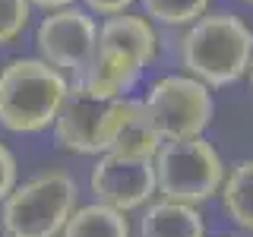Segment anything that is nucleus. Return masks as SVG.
Returning <instances> with one entry per match:
<instances>
[{"mask_svg": "<svg viewBox=\"0 0 253 237\" xmlns=\"http://www.w3.org/2000/svg\"><path fill=\"white\" fill-rule=\"evenodd\" d=\"M98 47H111V51L126 54L136 67L146 70L158 54V35L152 29V19L133 13H117L108 16L98 26Z\"/></svg>", "mask_w": 253, "mask_h": 237, "instance_id": "obj_9", "label": "nucleus"}, {"mask_svg": "<svg viewBox=\"0 0 253 237\" xmlns=\"http://www.w3.org/2000/svg\"><path fill=\"white\" fill-rule=\"evenodd\" d=\"M142 6L162 26H190L209 10V0H142Z\"/></svg>", "mask_w": 253, "mask_h": 237, "instance_id": "obj_15", "label": "nucleus"}, {"mask_svg": "<svg viewBox=\"0 0 253 237\" xmlns=\"http://www.w3.org/2000/svg\"><path fill=\"white\" fill-rule=\"evenodd\" d=\"M136 111L139 101H130L126 95L124 98H95L79 82H73L51 123L54 139H57L60 149L79 155L108 152Z\"/></svg>", "mask_w": 253, "mask_h": 237, "instance_id": "obj_4", "label": "nucleus"}, {"mask_svg": "<svg viewBox=\"0 0 253 237\" xmlns=\"http://www.w3.org/2000/svg\"><path fill=\"white\" fill-rule=\"evenodd\" d=\"M95 44H98V22L92 19L89 10H79L73 3L47 10V16L35 29L38 57L60 73L79 76L89 67Z\"/></svg>", "mask_w": 253, "mask_h": 237, "instance_id": "obj_7", "label": "nucleus"}, {"mask_svg": "<svg viewBox=\"0 0 253 237\" xmlns=\"http://www.w3.org/2000/svg\"><path fill=\"white\" fill-rule=\"evenodd\" d=\"M247 73H250V85H253V57H250V67H247Z\"/></svg>", "mask_w": 253, "mask_h": 237, "instance_id": "obj_20", "label": "nucleus"}, {"mask_svg": "<svg viewBox=\"0 0 253 237\" xmlns=\"http://www.w3.org/2000/svg\"><path fill=\"white\" fill-rule=\"evenodd\" d=\"M29 3L47 13V10H60V6H70V3H73V0H29Z\"/></svg>", "mask_w": 253, "mask_h": 237, "instance_id": "obj_19", "label": "nucleus"}, {"mask_svg": "<svg viewBox=\"0 0 253 237\" xmlns=\"http://www.w3.org/2000/svg\"><path fill=\"white\" fill-rule=\"evenodd\" d=\"M225 209L234 225L253 231V161H241L225 180Z\"/></svg>", "mask_w": 253, "mask_h": 237, "instance_id": "obj_13", "label": "nucleus"}, {"mask_svg": "<svg viewBox=\"0 0 253 237\" xmlns=\"http://www.w3.org/2000/svg\"><path fill=\"white\" fill-rule=\"evenodd\" d=\"M139 73H142V67H136L126 54L95 44V54H92L89 67H85L73 82H79L85 92H92L95 98H124V92L133 89V82L139 79Z\"/></svg>", "mask_w": 253, "mask_h": 237, "instance_id": "obj_10", "label": "nucleus"}, {"mask_svg": "<svg viewBox=\"0 0 253 237\" xmlns=\"http://www.w3.org/2000/svg\"><path fill=\"white\" fill-rule=\"evenodd\" d=\"M60 234L63 237H130V225H126L121 209L95 202V205L73 209V215L67 218Z\"/></svg>", "mask_w": 253, "mask_h": 237, "instance_id": "obj_12", "label": "nucleus"}, {"mask_svg": "<svg viewBox=\"0 0 253 237\" xmlns=\"http://www.w3.org/2000/svg\"><path fill=\"white\" fill-rule=\"evenodd\" d=\"M139 234L142 237H203V218L190 202H155L149 205V212L139 221Z\"/></svg>", "mask_w": 253, "mask_h": 237, "instance_id": "obj_11", "label": "nucleus"}, {"mask_svg": "<svg viewBox=\"0 0 253 237\" xmlns=\"http://www.w3.org/2000/svg\"><path fill=\"white\" fill-rule=\"evenodd\" d=\"M139 108L162 142L203 136L212 120V95L196 76H162L152 82Z\"/></svg>", "mask_w": 253, "mask_h": 237, "instance_id": "obj_6", "label": "nucleus"}, {"mask_svg": "<svg viewBox=\"0 0 253 237\" xmlns=\"http://www.w3.org/2000/svg\"><path fill=\"white\" fill-rule=\"evenodd\" d=\"M244 3H250V6H253V0H244Z\"/></svg>", "mask_w": 253, "mask_h": 237, "instance_id": "obj_21", "label": "nucleus"}, {"mask_svg": "<svg viewBox=\"0 0 253 237\" xmlns=\"http://www.w3.org/2000/svg\"><path fill=\"white\" fill-rule=\"evenodd\" d=\"M16 174H19V168H16V158L13 152L0 142V202L10 196V190L16 187Z\"/></svg>", "mask_w": 253, "mask_h": 237, "instance_id": "obj_17", "label": "nucleus"}, {"mask_svg": "<svg viewBox=\"0 0 253 237\" xmlns=\"http://www.w3.org/2000/svg\"><path fill=\"white\" fill-rule=\"evenodd\" d=\"M67 76L42 57H13L0 67V126L10 133H42L67 98Z\"/></svg>", "mask_w": 253, "mask_h": 237, "instance_id": "obj_2", "label": "nucleus"}, {"mask_svg": "<svg viewBox=\"0 0 253 237\" xmlns=\"http://www.w3.org/2000/svg\"><path fill=\"white\" fill-rule=\"evenodd\" d=\"M225 168L218 152L203 136L168 139L155 152V190L174 202H203L218 193Z\"/></svg>", "mask_w": 253, "mask_h": 237, "instance_id": "obj_5", "label": "nucleus"}, {"mask_svg": "<svg viewBox=\"0 0 253 237\" xmlns=\"http://www.w3.org/2000/svg\"><path fill=\"white\" fill-rule=\"evenodd\" d=\"M79 190L73 174L54 168L13 187L3 199V231L6 237H60L67 218L73 215Z\"/></svg>", "mask_w": 253, "mask_h": 237, "instance_id": "obj_3", "label": "nucleus"}, {"mask_svg": "<svg viewBox=\"0 0 253 237\" xmlns=\"http://www.w3.org/2000/svg\"><path fill=\"white\" fill-rule=\"evenodd\" d=\"M89 187L95 199L111 209H139L155 193V158L105 152L89 174Z\"/></svg>", "mask_w": 253, "mask_h": 237, "instance_id": "obj_8", "label": "nucleus"}, {"mask_svg": "<svg viewBox=\"0 0 253 237\" xmlns=\"http://www.w3.org/2000/svg\"><path fill=\"white\" fill-rule=\"evenodd\" d=\"M158 146H162V139L152 133V126L146 123V117H142V108L136 114L126 120V126L121 130V136L114 139V146L108 149V152H124V155H142V158H155Z\"/></svg>", "mask_w": 253, "mask_h": 237, "instance_id": "obj_14", "label": "nucleus"}, {"mask_svg": "<svg viewBox=\"0 0 253 237\" xmlns=\"http://www.w3.org/2000/svg\"><path fill=\"white\" fill-rule=\"evenodd\" d=\"M32 3L29 0H0V47L13 44L29 29Z\"/></svg>", "mask_w": 253, "mask_h": 237, "instance_id": "obj_16", "label": "nucleus"}, {"mask_svg": "<svg viewBox=\"0 0 253 237\" xmlns=\"http://www.w3.org/2000/svg\"><path fill=\"white\" fill-rule=\"evenodd\" d=\"M89 13H98V16H117L124 10H130L136 0H83Z\"/></svg>", "mask_w": 253, "mask_h": 237, "instance_id": "obj_18", "label": "nucleus"}, {"mask_svg": "<svg viewBox=\"0 0 253 237\" xmlns=\"http://www.w3.org/2000/svg\"><path fill=\"white\" fill-rule=\"evenodd\" d=\"M253 29L234 13H203L180 38L187 73L206 85H231L250 67Z\"/></svg>", "mask_w": 253, "mask_h": 237, "instance_id": "obj_1", "label": "nucleus"}]
</instances>
